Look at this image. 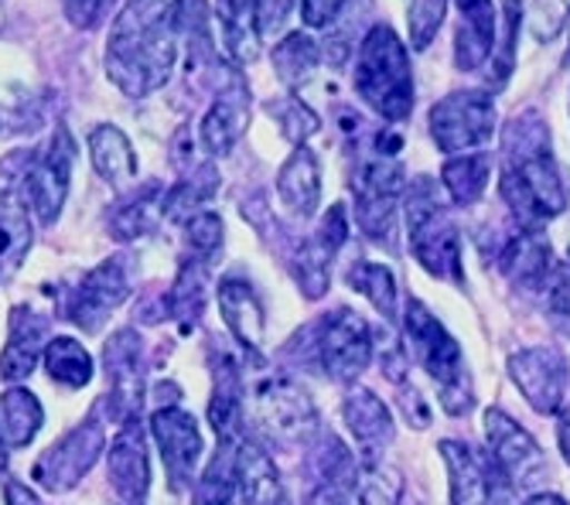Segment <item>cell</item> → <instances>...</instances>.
I'll return each mask as SVG.
<instances>
[{"label":"cell","mask_w":570,"mask_h":505,"mask_svg":"<svg viewBox=\"0 0 570 505\" xmlns=\"http://www.w3.org/2000/svg\"><path fill=\"white\" fill-rule=\"evenodd\" d=\"M277 198H281V206L301 222L318 216V209H322V161L307 143L294 147L291 158L281 165Z\"/></svg>","instance_id":"cell-25"},{"label":"cell","mask_w":570,"mask_h":505,"mask_svg":"<svg viewBox=\"0 0 570 505\" xmlns=\"http://www.w3.org/2000/svg\"><path fill=\"white\" fill-rule=\"evenodd\" d=\"M31 249V209L14 191L0 195V280L18 274Z\"/></svg>","instance_id":"cell-29"},{"label":"cell","mask_w":570,"mask_h":505,"mask_svg":"<svg viewBox=\"0 0 570 505\" xmlns=\"http://www.w3.org/2000/svg\"><path fill=\"white\" fill-rule=\"evenodd\" d=\"M294 4L297 0H253V24H256V38L261 41H274L291 14H294Z\"/></svg>","instance_id":"cell-46"},{"label":"cell","mask_w":570,"mask_h":505,"mask_svg":"<svg viewBox=\"0 0 570 505\" xmlns=\"http://www.w3.org/2000/svg\"><path fill=\"white\" fill-rule=\"evenodd\" d=\"M267 110H271V117H277L281 133H284L294 147L307 143L311 137L318 133V127H322V117H318L315 110H311L307 103H301L297 96L274 99V103H267Z\"/></svg>","instance_id":"cell-44"},{"label":"cell","mask_w":570,"mask_h":505,"mask_svg":"<svg viewBox=\"0 0 570 505\" xmlns=\"http://www.w3.org/2000/svg\"><path fill=\"white\" fill-rule=\"evenodd\" d=\"M246 127H249V86L239 72H229L226 86L219 89L213 107L205 110L198 123V140L205 147V155L226 158L246 133Z\"/></svg>","instance_id":"cell-19"},{"label":"cell","mask_w":570,"mask_h":505,"mask_svg":"<svg viewBox=\"0 0 570 505\" xmlns=\"http://www.w3.org/2000/svg\"><path fill=\"white\" fill-rule=\"evenodd\" d=\"M236 447L239 440H219L213 462L191 485L195 505H236Z\"/></svg>","instance_id":"cell-35"},{"label":"cell","mask_w":570,"mask_h":505,"mask_svg":"<svg viewBox=\"0 0 570 505\" xmlns=\"http://www.w3.org/2000/svg\"><path fill=\"white\" fill-rule=\"evenodd\" d=\"M45 345H48V318L35 315L31 308H14L8 345L0 351V376L8 383L28 379L38 359L45 356Z\"/></svg>","instance_id":"cell-26"},{"label":"cell","mask_w":570,"mask_h":505,"mask_svg":"<svg viewBox=\"0 0 570 505\" xmlns=\"http://www.w3.org/2000/svg\"><path fill=\"white\" fill-rule=\"evenodd\" d=\"M216 297H219L223 321L229 335L236 338V345H243L253 356H261L267 341V308L261 294H256V287L243 277H223L216 287Z\"/></svg>","instance_id":"cell-22"},{"label":"cell","mask_w":570,"mask_h":505,"mask_svg":"<svg viewBox=\"0 0 570 505\" xmlns=\"http://www.w3.org/2000/svg\"><path fill=\"white\" fill-rule=\"evenodd\" d=\"M428 130L444 158L489 150L499 133V110L489 89H458L431 107Z\"/></svg>","instance_id":"cell-7"},{"label":"cell","mask_w":570,"mask_h":505,"mask_svg":"<svg viewBox=\"0 0 570 505\" xmlns=\"http://www.w3.org/2000/svg\"><path fill=\"white\" fill-rule=\"evenodd\" d=\"M107 478L120 502H144L150 492V462H147V437L137 420L120 424V434L107 454Z\"/></svg>","instance_id":"cell-23"},{"label":"cell","mask_w":570,"mask_h":505,"mask_svg":"<svg viewBox=\"0 0 570 505\" xmlns=\"http://www.w3.org/2000/svg\"><path fill=\"white\" fill-rule=\"evenodd\" d=\"M338 257V253H332L318 236H307L294 260H291V270H294V284L297 290L307 297V300H322L332 287V260Z\"/></svg>","instance_id":"cell-38"},{"label":"cell","mask_w":570,"mask_h":505,"mask_svg":"<svg viewBox=\"0 0 570 505\" xmlns=\"http://www.w3.org/2000/svg\"><path fill=\"white\" fill-rule=\"evenodd\" d=\"M89 147V161L96 168V175L114 185V188H127L137 178V155H134V143L127 140V133L114 123H99L89 130L86 137Z\"/></svg>","instance_id":"cell-28"},{"label":"cell","mask_w":570,"mask_h":505,"mask_svg":"<svg viewBox=\"0 0 570 505\" xmlns=\"http://www.w3.org/2000/svg\"><path fill=\"white\" fill-rule=\"evenodd\" d=\"M438 454L448 475L451 505H515L512 482L489 458L485 447H475L461 437H444L438 444Z\"/></svg>","instance_id":"cell-8"},{"label":"cell","mask_w":570,"mask_h":505,"mask_svg":"<svg viewBox=\"0 0 570 505\" xmlns=\"http://www.w3.org/2000/svg\"><path fill=\"white\" fill-rule=\"evenodd\" d=\"M499 195L515 216V226L530 229H543L570 206L567 171L553 155L550 123L537 110L512 117V123L502 130Z\"/></svg>","instance_id":"cell-1"},{"label":"cell","mask_w":570,"mask_h":505,"mask_svg":"<svg viewBox=\"0 0 570 505\" xmlns=\"http://www.w3.org/2000/svg\"><path fill=\"white\" fill-rule=\"evenodd\" d=\"M236 498L239 505H291L287 485L271 450L246 437L236 447Z\"/></svg>","instance_id":"cell-24"},{"label":"cell","mask_w":570,"mask_h":505,"mask_svg":"<svg viewBox=\"0 0 570 505\" xmlns=\"http://www.w3.org/2000/svg\"><path fill=\"white\" fill-rule=\"evenodd\" d=\"M102 450H107V430H102L96 417H89L86 424L72 427L62 440L45 447V454L31 468V482H38L51 495L72 492L92 472Z\"/></svg>","instance_id":"cell-14"},{"label":"cell","mask_w":570,"mask_h":505,"mask_svg":"<svg viewBox=\"0 0 570 505\" xmlns=\"http://www.w3.org/2000/svg\"><path fill=\"white\" fill-rule=\"evenodd\" d=\"M216 188H219V175L213 168L191 171V178H181L175 188L165 191V198H161V216L185 226L191 216L202 212V206L216 195Z\"/></svg>","instance_id":"cell-40"},{"label":"cell","mask_w":570,"mask_h":505,"mask_svg":"<svg viewBox=\"0 0 570 505\" xmlns=\"http://www.w3.org/2000/svg\"><path fill=\"white\" fill-rule=\"evenodd\" d=\"M348 287L366 297L373 311L383 318V321H400V284H396V274L386 267V264H376V260H355L345 274Z\"/></svg>","instance_id":"cell-31"},{"label":"cell","mask_w":570,"mask_h":505,"mask_svg":"<svg viewBox=\"0 0 570 505\" xmlns=\"http://www.w3.org/2000/svg\"><path fill=\"white\" fill-rule=\"evenodd\" d=\"M400 219L406 229V246L417 267L434 277L438 284H448L461 290L469 284L464 274V236L454 219L451 201L444 198L441 185L434 178H413L403 188Z\"/></svg>","instance_id":"cell-3"},{"label":"cell","mask_w":570,"mask_h":505,"mask_svg":"<svg viewBox=\"0 0 570 505\" xmlns=\"http://www.w3.org/2000/svg\"><path fill=\"white\" fill-rule=\"evenodd\" d=\"M150 437L161 450V462L168 472V482L175 492H185L195 485V468L202 462V434L188 410L181 407H161L150 417Z\"/></svg>","instance_id":"cell-17"},{"label":"cell","mask_w":570,"mask_h":505,"mask_svg":"<svg viewBox=\"0 0 570 505\" xmlns=\"http://www.w3.org/2000/svg\"><path fill=\"white\" fill-rule=\"evenodd\" d=\"M271 62L277 69V79L294 89V86L307 82L311 76L318 72V66H322V44L311 34H304V31H291L284 41L274 44Z\"/></svg>","instance_id":"cell-37"},{"label":"cell","mask_w":570,"mask_h":505,"mask_svg":"<svg viewBox=\"0 0 570 505\" xmlns=\"http://www.w3.org/2000/svg\"><path fill=\"white\" fill-rule=\"evenodd\" d=\"M223 219L219 212H209V209H202L198 216H191L185 222V242L191 249V257L198 260H213L216 253L223 249Z\"/></svg>","instance_id":"cell-45"},{"label":"cell","mask_w":570,"mask_h":505,"mask_svg":"<svg viewBox=\"0 0 570 505\" xmlns=\"http://www.w3.org/2000/svg\"><path fill=\"white\" fill-rule=\"evenodd\" d=\"M348 0H301V21L304 28H315V31H325L335 24V18L345 11Z\"/></svg>","instance_id":"cell-49"},{"label":"cell","mask_w":570,"mask_h":505,"mask_svg":"<svg viewBox=\"0 0 570 505\" xmlns=\"http://www.w3.org/2000/svg\"><path fill=\"white\" fill-rule=\"evenodd\" d=\"M342 420L362 454V465L383 462V450L396 437V417L390 410V403L380 399L370 386L352 383L342 399Z\"/></svg>","instance_id":"cell-18"},{"label":"cell","mask_w":570,"mask_h":505,"mask_svg":"<svg viewBox=\"0 0 570 505\" xmlns=\"http://www.w3.org/2000/svg\"><path fill=\"white\" fill-rule=\"evenodd\" d=\"M161 198L165 191L158 185H147L144 191H137L134 198L120 201L117 212L110 216V232L114 239L127 242V239H137V236H147L154 232V226H158L165 216H161Z\"/></svg>","instance_id":"cell-39"},{"label":"cell","mask_w":570,"mask_h":505,"mask_svg":"<svg viewBox=\"0 0 570 505\" xmlns=\"http://www.w3.org/2000/svg\"><path fill=\"white\" fill-rule=\"evenodd\" d=\"M72 165H76V140L72 133L59 123L48 143L28 161V171L21 178L24 188V206L41 226H51L62 216L69 181H72Z\"/></svg>","instance_id":"cell-12"},{"label":"cell","mask_w":570,"mask_h":505,"mask_svg":"<svg viewBox=\"0 0 570 505\" xmlns=\"http://www.w3.org/2000/svg\"><path fill=\"white\" fill-rule=\"evenodd\" d=\"M400 414H403V420L413 427V430H424V427H431V417H434V410H431V403L421 396V389L417 386H406V383H400Z\"/></svg>","instance_id":"cell-48"},{"label":"cell","mask_w":570,"mask_h":505,"mask_svg":"<svg viewBox=\"0 0 570 505\" xmlns=\"http://www.w3.org/2000/svg\"><path fill=\"white\" fill-rule=\"evenodd\" d=\"M127 297H130V277L124 270V260H107L79 280V287L66 300V315L72 318L76 328L96 335Z\"/></svg>","instance_id":"cell-15"},{"label":"cell","mask_w":570,"mask_h":505,"mask_svg":"<svg viewBox=\"0 0 570 505\" xmlns=\"http://www.w3.org/2000/svg\"><path fill=\"white\" fill-rule=\"evenodd\" d=\"M520 505H570V502L563 495L550 492V488H540V492H530Z\"/></svg>","instance_id":"cell-52"},{"label":"cell","mask_w":570,"mask_h":505,"mask_svg":"<svg viewBox=\"0 0 570 505\" xmlns=\"http://www.w3.org/2000/svg\"><path fill=\"white\" fill-rule=\"evenodd\" d=\"M45 369L51 376V383H59L66 389H82L92 383V356H89V348L69 335H56V338H48L45 345Z\"/></svg>","instance_id":"cell-34"},{"label":"cell","mask_w":570,"mask_h":505,"mask_svg":"<svg viewBox=\"0 0 570 505\" xmlns=\"http://www.w3.org/2000/svg\"><path fill=\"white\" fill-rule=\"evenodd\" d=\"M482 437H485L489 458L502 468V475L512 482L515 492H527V495L540 492V485L550 478L547 450L520 420L505 414L502 407H485L482 410Z\"/></svg>","instance_id":"cell-9"},{"label":"cell","mask_w":570,"mask_h":505,"mask_svg":"<svg viewBox=\"0 0 570 505\" xmlns=\"http://www.w3.org/2000/svg\"><path fill=\"white\" fill-rule=\"evenodd\" d=\"M8 123H11V113H8V110H0V133H8V130H4Z\"/></svg>","instance_id":"cell-53"},{"label":"cell","mask_w":570,"mask_h":505,"mask_svg":"<svg viewBox=\"0 0 570 505\" xmlns=\"http://www.w3.org/2000/svg\"><path fill=\"white\" fill-rule=\"evenodd\" d=\"M45 424V410L31 389L24 386H11L4 396H0V440L4 447H28L38 430Z\"/></svg>","instance_id":"cell-32"},{"label":"cell","mask_w":570,"mask_h":505,"mask_svg":"<svg viewBox=\"0 0 570 505\" xmlns=\"http://www.w3.org/2000/svg\"><path fill=\"white\" fill-rule=\"evenodd\" d=\"M205 297H209V264L191 257L181 264V270L165 297V311L188 331L198 325V318L205 311Z\"/></svg>","instance_id":"cell-30"},{"label":"cell","mask_w":570,"mask_h":505,"mask_svg":"<svg viewBox=\"0 0 570 505\" xmlns=\"http://www.w3.org/2000/svg\"><path fill=\"white\" fill-rule=\"evenodd\" d=\"M315 363L332 383H358V376L366 373L376 359V338L370 321L358 311L335 308L325 315L315 328Z\"/></svg>","instance_id":"cell-10"},{"label":"cell","mask_w":570,"mask_h":505,"mask_svg":"<svg viewBox=\"0 0 570 505\" xmlns=\"http://www.w3.org/2000/svg\"><path fill=\"white\" fill-rule=\"evenodd\" d=\"M352 86L362 103H366L380 120H386V123L410 120L413 99H417L410 48L386 21H376L366 31V38L358 41Z\"/></svg>","instance_id":"cell-5"},{"label":"cell","mask_w":570,"mask_h":505,"mask_svg":"<svg viewBox=\"0 0 570 505\" xmlns=\"http://www.w3.org/2000/svg\"><path fill=\"white\" fill-rule=\"evenodd\" d=\"M458 31H454V69L479 72L489 66L499 38V8L495 0H454Z\"/></svg>","instance_id":"cell-21"},{"label":"cell","mask_w":570,"mask_h":505,"mask_svg":"<svg viewBox=\"0 0 570 505\" xmlns=\"http://www.w3.org/2000/svg\"><path fill=\"white\" fill-rule=\"evenodd\" d=\"M114 4H117V0H62L66 18L82 31H92V28H99L102 21H107Z\"/></svg>","instance_id":"cell-47"},{"label":"cell","mask_w":570,"mask_h":505,"mask_svg":"<svg viewBox=\"0 0 570 505\" xmlns=\"http://www.w3.org/2000/svg\"><path fill=\"white\" fill-rule=\"evenodd\" d=\"M4 498H8V505H41V498L31 492V485H21V482H8Z\"/></svg>","instance_id":"cell-51"},{"label":"cell","mask_w":570,"mask_h":505,"mask_svg":"<svg viewBox=\"0 0 570 505\" xmlns=\"http://www.w3.org/2000/svg\"><path fill=\"white\" fill-rule=\"evenodd\" d=\"M502 24H499V38H495V52L489 59V72H485V86L489 92H499L509 79H512V69H515V38H520V28H523V8L520 0H505L502 4Z\"/></svg>","instance_id":"cell-41"},{"label":"cell","mask_w":570,"mask_h":505,"mask_svg":"<svg viewBox=\"0 0 570 505\" xmlns=\"http://www.w3.org/2000/svg\"><path fill=\"white\" fill-rule=\"evenodd\" d=\"M403 348L406 359L428 373L431 386L438 389V407L448 417H469L475 410V379L469 356H464L461 341L451 335V328L424 305L421 297L403 300Z\"/></svg>","instance_id":"cell-4"},{"label":"cell","mask_w":570,"mask_h":505,"mask_svg":"<svg viewBox=\"0 0 570 505\" xmlns=\"http://www.w3.org/2000/svg\"><path fill=\"white\" fill-rule=\"evenodd\" d=\"M499 274L520 290H543L553 274V249L543 229L515 226V232L495 253Z\"/></svg>","instance_id":"cell-20"},{"label":"cell","mask_w":570,"mask_h":505,"mask_svg":"<svg viewBox=\"0 0 570 505\" xmlns=\"http://www.w3.org/2000/svg\"><path fill=\"white\" fill-rule=\"evenodd\" d=\"M557 447L563 454V462L570 465V396H567V403L557 414Z\"/></svg>","instance_id":"cell-50"},{"label":"cell","mask_w":570,"mask_h":505,"mask_svg":"<svg viewBox=\"0 0 570 505\" xmlns=\"http://www.w3.org/2000/svg\"><path fill=\"white\" fill-rule=\"evenodd\" d=\"M4 465H8V447H4V440H0V472H4Z\"/></svg>","instance_id":"cell-54"},{"label":"cell","mask_w":570,"mask_h":505,"mask_svg":"<svg viewBox=\"0 0 570 505\" xmlns=\"http://www.w3.org/2000/svg\"><path fill=\"white\" fill-rule=\"evenodd\" d=\"M451 0H406V34L413 52H428L444 28Z\"/></svg>","instance_id":"cell-43"},{"label":"cell","mask_w":570,"mask_h":505,"mask_svg":"<svg viewBox=\"0 0 570 505\" xmlns=\"http://www.w3.org/2000/svg\"><path fill=\"white\" fill-rule=\"evenodd\" d=\"M185 0H127L107 38V79L130 99L158 92L178 62V14Z\"/></svg>","instance_id":"cell-2"},{"label":"cell","mask_w":570,"mask_h":505,"mask_svg":"<svg viewBox=\"0 0 570 505\" xmlns=\"http://www.w3.org/2000/svg\"><path fill=\"white\" fill-rule=\"evenodd\" d=\"M505 373L523 396V403L540 417H557L570 396V366L553 345H527L505 359Z\"/></svg>","instance_id":"cell-13"},{"label":"cell","mask_w":570,"mask_h":505,"mask_svg":"<svg viewBox=\"0 0 570 505\" xmlns=\"http://www.w3.org/2000/svg\"><path fill=\"white\" fill-rule=\"evenodd\" d=\"M243 417H246V403H243V379L233 363H223V373H216V389L209 403V424L219 440H243Z\"/></svg>","instance_id":"cell-33"},{"label":"cell","mask_w":570,"mask_h":505,"mask_svg":"<svg viewBox=\"0 0 570 505\" xmlns=\"http://www.w3.org/2000/svg\"><path fill=\"white\" fill-rule=\"evenodd\" d=\"M102 363H107L110 393L107 407L114 420L127 424L140 417L144 407V359H140V335L134 328H120L102 345Z\"/></svg>","instance_id":"cell-16"},{"label":"cell","mask_w":570,"mask_h":505,"mask_svg":"<svg viewBox=\"0 0 570 505\" xmlns=\"http://www.w3.org/2000/svg\"><path fill=\"white\" fill-rule=\"evenodd\" d=\"M406 478L390 462H370L358 468L355 482V505H403Z\"/></svg>","instance_id":"cell-42"},{"label":"cell","mask_w":570,"mask_h":505,"mask_svg":"<svg viewBox=\"0 0 570 505\" xmlns=\"http://www.w3.org/2000/svg\"><path fill=\"white\" fill-rule=\"evenodd\" d=\"M406 188V171L396 155L373 150L358 161L352 175V222L370 242L396 253L400 236V201Z\"/></svg>","instance_id":"cell-6"},{"label":"cell","mask_w":570,"mask_h":505,"mask_svg":"<svg viewBox=\"0 0 570 505\" xmlns=\"http://www.w3.org/2000/svg\"><path fill=\"white\" fill-rule=\"evenodd\" d=\"M216 18L223 28V44L236 66L256 59V24H253V0H216Z\"/></svg>","instance_id":"cell-36"},{"label":"cell","mask_w":570,"mask_h":505,"mask_svg":"<svg viewBox=\"0 0 570 505\" xmlns=\"http://www.w3.org/2000/svg\"><path fill=\"white\" fill-rule=\"evenodd\" d=\"M492 171H495L492 150H472V155L444 158L438 185L451 201V209H475L492 185Z\"/></svg>","instance_id":"cell-27"},{"label":"cell","mask_w":570,"mask_h":505,"mask_svg":"<svg viewBox=\"0 0 570 505\" xmlns=\"http://www.w3.org/2000/svg\"><path fill=\"white\" fill-rule=\"evenodd\" d=\"M117 505H144V502H117Z\"/></svg>","instance_id":"cell-55"},{"label":"cell","mask_w":570,"mask_h":505,"mask_svg":"<svg viewBox=\"0 0 570 505\" xmlns=\"http://www.w3.org/2000/svg\"><path fill=\"white\" fill-rule=\"evenodd\" d=\"M253 420L277 447H297L318 434V410L294 379H264L253 393Z\"/></svg>","instance_id":"cell-11"}]
</instances>
